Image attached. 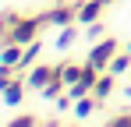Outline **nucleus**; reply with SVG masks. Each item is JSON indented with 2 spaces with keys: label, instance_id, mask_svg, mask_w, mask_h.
<instances>
[{
  "label": "nucleus",
  "instance_id": "nucleus-19",
  "mask_svg": "<svg viewBox=\"0 0 131 127\" xmlns=\"http://www.w3.org/2000/svg\"><path fill=\"white\" fill-rule=\"evenodd\" d=\"M124 95H128V99H131V85H128V88H124Z\"/></svg>",
  "mask_w": 131,
  "mask_h": 127
},
{
  "label": "nucleus",
  "instance_id": "nucleus-16",
  "mask_svg": "<svg viewBox=\"0 0 131 127\" xmlns=\"http://www.w3.org/2000/svg\"><path fill=\"white\" fill-rule=\"evenodd\" d=\"M36 124H39V120H36L32 113H21V117H14V120H11V127H36Z\"/></svg>",
  "mask_w": 131,
  "mask_h": 127
},
{
  "label": "nucleus",
  "instance_id": "nucleus-3",
  "mask_svg": "<svg viewBox=\"0 0 131 127\" xmlns=\"http://www.w3.org/2000/svg\"><path fill=\"white\" fill-rule=\"evenodd\" d=\"M39 21H43V28H46V25H53V28L74 25V21H78V4H57V7L43 11V14H39Z\"/></svg>",
  "mask_w": 131,
  "mask_h": 127
},
{
  "label": "nucleus",
  "instance_id": "nucleus-8",
  "mask_svg": "<svg viewBox=\"0 0 131 127\" xmlns=\"http://www.w3.org/2000/svg\"><path fill=\"white\" fill-rule=\"evenodd\" d=\"M113 81H117V74H113V71H103V74H99V81H96V88H92V95H96L99 103H106L110 92H113Z\"/></svg>",
  "mask_w": 131,
  "mask_h": 127
},
{
  "label": "nucleus",
  "instance_id": "nucleus-15",
  "mask_svg": "<svg viewBox=\"0 0 131 127\" xmlns=\"http://www.w3.org/2000/svg\"><path fill=\"white\" fill-rule=\"evenodd\" d=\"M103 32H106V25H103V21H92V25H85V39H92V42H99V39H103Z\"/></svg>",
  "mask_w": 131,
  "mask_h": 127
},
{
  "label": "nucleus",
  "instance_id": "nucleus-11",
  "mask_svg": "<svg viewBox=\"0 0 131 127\" xmlns=\"http://www.w3.org/2000/svg\"><path fill=\"white\" fill-rule=\"evenodd\" d=\"M39 53H43V42H39V39H32L28 46H25V53H21V64H18V71H28V67H36Z\"/></svg>",
  "mask_w": 131,
  "mask_h": 127
},
{
  "label": "nucleus",
  "instance_id": "nucleus-18",
  "mask_svg": "<svg viewBox=\"0 0 131 127\" xmlns=\"http://www.w3.org/2000/svg\"><path fill=\"white\" fill-rule=\"evenodd\" d=\"M106 124L110 127H131V113H117V117H110Z\"/></svg>",
  "mask_w": 131,
  "mask_h": 127
},
{
  "label": "nucleus",
  "instance_id": "nucleus-7",
  "mask_svg": "<svg viewBox=\"0 0 131 127\" xmlns=\"http://www.w3.org/2000/svg\"><path fill=\"white\" fill-rule=\"evenodd\" d=\"M99 106H103V103H99L96 95H82V99H74V109H71V113H74L78 120H89V117H92Z\"/></svg>",
  "mask_w": 131,
  "mask_h": 127
},
{
  "label": "nucleus",
  "instance_id": "nucleus-20",
  "mask_svg": "<svg viewBox=\"0 0 131 127\" xmlns=\"http://www.w3.org/2000/svg\"><path fill=\"white\" fill-rule=\"evenodd\" d=\"M128 49H131V39H128Z\"/></svg>",
  "mask_w": 131,
  "mask_h": 127
},
{
  "label": "nucleus",
  "instance_id": "nucleus-12",
  "mask_svg": "<svg viewBox=\"0 0 131 127\" xmlns=\"http://www.w3.org/2000/svg\"><path fill=\"white\" fill-rule=\"evenodd\" d=\"M106 71H113L117 78H121V74H128V71H131V49H128V46H124V53H121V49L113 53V60H110V67H106Z\"/></svg>",
  "mask_w": 131,
  "mask_h": 127
},
{
  "label": "nucleus",
  "instance_id": "nucleus-17",
  "mask_svg": "<svg viewBox=\"0 0 131 127\" xmlns=\"http://www.w3.org/2000/svg\"><path fill=\"white\" fill-rule=\"evenodd\" d=\"M18 18H21L18 11H4V14H0V28L7 32V28H11V25H14V21H18Z\"/></svg>",
  "mask_w": 131,
  "mask_h": 127
},
{
  "label": "nucleus",
  "instance_id": "nucleus-1",
  "mask_svg": "<svg viewBox=\"0 0 131 127\" xmlns=\"http://www.w3.org/2000/svg\"><path fill=\"white\" fill-rule=\"evenodd\" d=\"M39 28H43L39 14H21V18L4 32V39H0V42H18V46H28L32 39H39Z\"/></svg>",
  "mask_w": 131,
  "mask_h": 127
},
{
  "label": "nucleus",
  "instance_id": "nucleus-9",
  "mask_svg": "<svg viewBox=\"0 0 131 127\" xmlns=\"http://www.w3.org/2000/svg\"><path fill=\"white\" fill-rule=\"evenodd\" d=\"M21 53H25V46H18V42H4V46H0V64L18 67V64H21Z\"/></svg>",
  "mask_w": 131,
  "mask_h": 127
},
{
  "label": "nucleus",
  "instance_id": "nucleus-10",
  "mask_svg": "<svg viewBox=\"0 0 131 127\" xmlns=\"http://www.w3.org/2000/svg\"><path fill=\"white\" fill-rule=\"evenodd\" d=\"M57 67H60V78H64V85H67V88H71L74 81H82V71H85V64H71V60H60Z\"/></svg>",
  "mask_w": 131,
  "mask_h": 127
},
{
  "label": "nucleus",
  "instance_id": "nucleus-2",
  "mask_svg": "<svg viewBox=\"0 0 131 127\" xmlns=\"http://www.w3.org/2000/svg\"><path fill=\"white\" fill-rule=\"evenodd\" d=\"M117 49H121V39H117V35H103L99 42H92V49H89V57H85V60H89V64H96L99 71H106Z\"/></svg>",
  "mask_w": 131,
  "mask_h": 127
},
{
  "label": "nucleus",
  "instance_id": "nucleus-13",
  "mask_svg": "<svg viewBox=\"0 0 131 127\" xmlns=\"http://www.w3.org/2000/svg\"><path fill=\"white\" fill-rule=\"evenodd\" d=\"M74 39H78V21L60 28V35H57V49H71V46H74Z\"/></svg>",
  "mask_w": 131,
  "mask_h": 127
},
{
  "label": "nucleus",
  "instance_id": "nucleus-4",
  "mask_svg": "<svg viewBox=\"0 0 131 127\" xmlns=\"http://www.w3.org/2000/svg\"><path fill=\"white\" fill-rule=\"evenodd\" d=\"M25 92H28V81L25 78H11V81L0 85V103L7 106V109H18L25 99Z\"/></svg>",
  "mask_w": 131,
  "mask_h": 127
},
{
  "label": "nucleus",
  "instance_id": "nucleus-14",
  "mask_svg": "<svg viewBox=\"0 0 131 127\" xmlns=\"http://www.w3.org/2000/svg\"><path fill=\"white\" fill-rule=\"evenodd\" d=\"M64 88H67V85H64V78L57 74V78H53V81L46 85V88H43V92H39V95H43V99H57V95H60Z\"/></svg>",
  "mask_w": 131,
  "mask_h": 127
},
{
  "label": "nucleus",
  "instance_id": "nucleus-5",
  "mask_svg": "<svg viewBox=\"0 0 131 127\" xmlns=\"http://www.w3.org/2000/svg\"><path fill=\"white\" fill-rule=\"evenodd\" d=\"M60 74V67L57 64H36V67H28V74H25V81H28V88H36V92H43L46 85L53 81Z\"/></svg>",
  "mask_w": 131,
  "mask_h": 127
},
{
  "label": "nucleus",
  "instance_id": "nucleus-6",
  "mask_svg": "<svg viewBox=\"0 0 131 127\" xmlns=\"http://www.w3.org/2000/svg\"><path fill=\"white\" fill-rule=\"evenodd\" d=\"M103 7H106V0H78V25L99 21L103 18Z\"/></svg>",
  "mask_w": 131,
  "mask_h": 127
}]
</instances>
